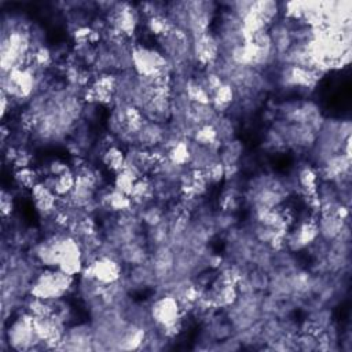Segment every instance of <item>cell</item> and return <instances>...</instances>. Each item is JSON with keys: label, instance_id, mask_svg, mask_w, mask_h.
Returning a JSON list of instances; mask_svg holds the SVG:
<instances>
[{"label": "cell", "instance_id": "obj_1", "mask_svg": "<svg viewBox=\"0 0 352 352\" xmlns=\"http://www.w3.org/2000/svg\"><path fill=\"white\" fill-rule=\"evenodd\" d=\"M73 276L60 270H48L37 275L32 283L30 293L40 300H55L62 297L72 286Z\"/></svg>", "mask_w": 352, "mask_h": 352}, {"label": "cell", "instance_id": "obj_2", "mask_svg": "<svg viewBox=\"0 0 352 352\" xmlns=\"http://www.w3.org/2000/svg\"><path fill=\"white\" fill-rule=\"evenodd\" d=\"M151 318L154 322L162 326L166 333L177 329V322L180 319L179 300L175 296L161 297L151 307Z\"/></svg>", "mask_w": 352, "mask_h": 352}, {"label": "cell", "instance_id": "obj_3", "mask_svg": "<svg viewBox=\"0 0 352 352\" xmlns=\"http://www.w3.org/2000/svg\"><path fill=\"white\" fill-rule=\"evenodd\" d=\"M10 345L15 349H28L33 348V342H41L34 331L33 315H22L18 318L8 330Z\"/></svg>", "mask_w": 352, "mask_h": 352}, {"label": "cell", "instance_id": "obj_4", "mask_svg": "<svg viewBox=\"0 0 352 352\" xmlns=\"http://www.w3.org/2000/svg\"><path fill=\"white\" fill-rule=\"evenodd\" d=\"M89 276L96 282H100L103 285H111L118 280L121 275V268L118 263L114 261L111 257L103 256L89 265Z\"/></svg>", "mask_w": 352, "mask_h": 352}, {"label": "cell", "instance_id": "obj_5", "mask_svg": "<svg viewBox=\"0 0 352 352\" xmlns=\"http://www.w3.org/2000/svg\"><path fill=\"white\" fill-rule=\"evenodd\" d=\"M103 161L110 169L116 172H121L125 168V155L117 147L107 148L103 155Z\"/></svg>", "mask_w": 352, "mask_h": 352}]
</instances>
